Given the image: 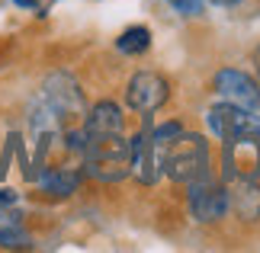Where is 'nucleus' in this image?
Returning a JSON list of instances; mask_svg holds the SVG:
<instances>
[{
  "mask_svg": "<svg viewBox=\"0 0 260 253\" xmlns=\"http://www.w3.org/2000/svg\"><path fill=\"white\" fill-rule=\"evenodd\" d=\"M81 167L87 179L103 186H116L132 176V138L122 135H87V148L81 154Z\"/></svg>",
  "mask_w": 260,
  "mask_h": 253,
  "instance_id": "nucleus-1",
  "label": "nucleus"
},
{
  "mask_svg": "<svg viewBox=\"0 0 260 253\" xmlns=\"http://www.w3.org/2000/svg\"><path fill=\"white\" fill-rule=\"evenodd\" d=\"M161 167H164V176L174 186H186V183H193V179L215 170L212 144H209L206 135L183 128L171 144L161 148Z\"/></svg>",
  "mask_w": 260,
  "mask_h": 253,
  "instance_id": "nucleus-2",
  "label": "nucleus"
},
{
  "mask_svg": "<svg viewBox=\"0 0 260 253\" xmlns=\"http://www.w3.org/2000/svg\"><path fill=\"white\" fill-rule=\"evenodd\" d=\"M183 205L186 218L199 228H215L232 215V196H228V183L215 173H206L183 186Z\"/></svg>",
  "mask_w": 260,
  "mask_h": 253,
  "instance_id": "nucleus-3",
  "label": "nucleus"
},
{
  "mask_svg": "<svg viewBox=\"0 0 260 253\" xmlns=\"http://www.w3.org/2000/svg\"><path fill=\"white\" fill-rule=\"evenodd\" d=\"M39 96L52 106V113L61 119V125H74L81 122L84 113H87V96H84V87L71 70H52L45 74L42 87H39Z\"/></svg>",
  "mask_w": 260,
  "mask_h": 253,
  "instance_id": "nucleus-4",
  "label": "nucleus"
},
{
  "mask_svg": "<svg viewBox=\"0 0 260 253\" xmlns=\"http://www.w3.org/2000/svg\"><path fill=\"white\" fill-rule=\"evenodd\" d=\"M206 128L218 144L222 141H235V138H257L260 135V113L244 109L228 99H215L206 109Z\"/></svg>",
  "mask_w": 260,
  "mask_h": 253,
  "instance_id": "nucleus-5",
  "label": "nucleus"
},
{
  "mask_svg": "<svg viewBox=\"0 0 260 253\" xmlns=\"http://www.w3.org/2000/svg\"><path fill=\"white\" fill-rule=\"evenodd\" d=\"M174 87L161 70L142 67L125 80V109H132L135 116H154L157 109L167 106Z\"/></svg>",
  "mask_w": 260,
  "mask_h": 253,
  "instance_id": "nucleus-6",
  "label": "nucleus"
},
{
  "mask_svg": "<svg viewBox=\"0 0 260 253\" xmlns=\"http://www.w3.org/2000/svg\"><path fill=\"white\" fill-rule=\"evenodd\" d=\"M215 173L222 176L225 183H235V179H257L260 176V135L257 138L222 141Z\"/></svg>",
  "mask_w": 260,
  "mask_h": 253,
  "instance_id": "nucleus-7",
  "label": "nucleus"
},
{
  "mask_svg": "<svg viewBox=\"0 0 260 253\" xmlns=\"http://www.w3.org/2000/svg\"><path fill=\"white\" fill-rule=\"evenodd\" d=\"M209 90H212L218 99H228V103H238L244 109L260 113V84H257L254 70H241V67L222 64V67L212 70Z\"/></svg>",
  "mask_w": 260,
  "mask_h": 253,
  "instance_id": "nucleus-8",
  "label": "nucleus"
},
{
  "mask_svg": "<svg viewBox=\"0 0 260 253\" xmlns=\"http://www.w3.org/2000/svg\"><path fill=\"white\" fill-rule=\"evenodd\" d=\"M154 116H142V128L132 135V179L138 186H154L164 176L161 167V148L151 138Z\"/></svg>",
  "mask_w": 260,
  "mask_h": 253,
  "instance_id": "nucleus-9",
  "label": "nucleus"
},
{
  "mask_svg": "<svg viewBox=\"0 0 260 253\" xmlns=\"http://www.w3.org/2000/svg\"><path fill=\"white\" fill-rule=\"evenodd\" d=\"M84 179L87 176H84L81 164H58V167H45L42 173L36 176V183L48 199H68V196H74V192L81 189Z\"/></svg>",
  "mask_w": 260,
  "mask_h": 253,
  "instance_id": "nucleus-10",
  "label": "nucleus"
},
{
  "mask_svg": "<svg viewBox=\"0 0 260 253\" xmlns=\"http://www.w3.org/2000/svg\"><path fill=\"white\" fill-rule=\"evenodd\" d=\"M87 135H122L125 131V109L116 99H96L93 106H87L81 119Z\"/></svg>",
  "mask_w": 260,
  "mask_h": 253,
  "instance_id": "nucleus-11",
  "label": "nucleus"
},
{
  "mask_svg": "<svg viewBox=\"0 0 260 253\" xmlns=\"http://www.w3.org/2000/svg\"><path fill=\"white\" fill-rule=\"evenodd\" d=\"M228 196H232V215L244 228H257L260 225V176L228 183Z\"/></svg>",
  "mask_w": 260,
  "mask_h": 253,
  "instance_id": "nucleus-12",
  "label": "nucleus"
},
{
  "mask_svg": "<svg viewBox=\"0 0 260 253\" xmlns=\"http://www.w3.org/2000/svg\"><path fill=\"white\" fill-rule=\"evenodd\" d=\"M116 52L125 58H142L151 52V29L148 26H128L116 39Z\"/></svg>",
  "mask_w": 260,
  "mask_h": 253,
  "instance_id": "nucleus-13",
  "label": "nucleus"
},
{
  "mask_svg": "<svg viewBox=\"0 0 260 253\" xmlns=\"http://www.w3.org/2000/svg\"><path fill=\"white\" fill-rule=\"evenodd\" d=\"M180 16H186V19H196V16H203L206 13V0H167Z\"/></svg>",
  "mask_w": 260,
  "mask_h": 253,
  "instance_id": "nucleus-14",
  "label": "nucleus"
},
{
  "mask_svg": "<svg viewBox=\"0 0 260 253\" xmlns=\"http://www.w3.org/2000/svg\"><path fill=\"white\" fill-rule=\"evenodd\" d=\"M251 70H254V77H257V84H260V42L251 48Z\"/></svg>",
  "mask_w": 260,
  "mask_h": 253,
  "instance_id": "nucleus-15",
  "label": "nucleus"
},
{
  "mask_svg": "<svg viewBox=\"0 0 260 253\" xmlns=\"http://www.w3.org/2000/svg\"><path fill=\"white\" fill-rule=\"evenodd\" d=\"M206 4H212V7H225V10H232V7H238L241 0H206Z\"/></svg>",
  "mask_w": 260,
  "mask_h": 253,
  "instance_id": "nucleus-16",
  "label": "nucleus"
},
{
  "mask_svg": "<svg viewBox=\"0 0 260 253\" xmlns=\"http://www.w3.org/2000/svg\"><path fill=\"white\" fill-rule=\"evenodd\" d=\"M16 7H23V10H36L39 7V0H13Z\"/></svg>",
  "mask_w": 260,
  "mask_h": 253,
  "instance_id": "nucleus-17",
  "label": "nucleus"
}]
</instances>
